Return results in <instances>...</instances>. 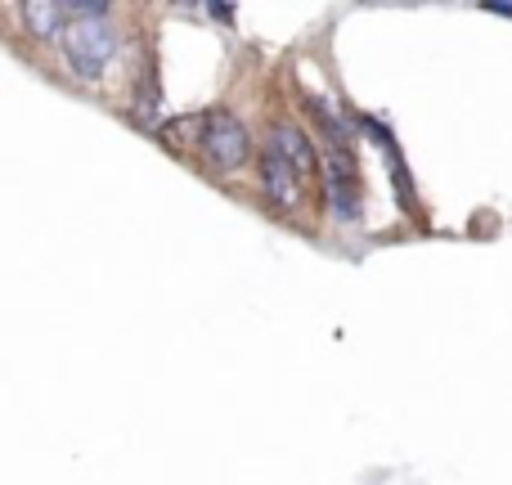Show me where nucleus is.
Here are the masks:
<instances>
[{"instance_id": "f257e3e1", "label": "nucleus", "mask_w": 512, "mask_h": 485, "mask_svg": "<svg viewBox=\"0 0 512 485\" xmlns=\"http://www.w3.org/2000/svg\"><path fill=\"white\" fill-rule=\"evenodd\" d=\"M117 54V27L108 5H72V23L63 32V63L72 77L95 81Z\"/></svg>"}, {"instance_id": "f03ea898", "label": "nucleus", "mask_w": 512, "mask_h": 485, "mask_svg": "<svg viewBox=\"0 0 512 485\" xmlns=\"http://www.w3.org/2000/svg\"><path fill=\"white\" fill-rule=\"evenodd\" d=\"M203 149L221 171H239L252 153V140L234 113H207L203 117Z\"/></svg>"}, {"instance_id": "7ed1b4c3", "label": "nucleus", "mask_w": 512, "mask_h": 485, "mask_svg": "<svg viewBox=\"0 0 512 485\" xmlns=\"http://www.w3.org/2000/svg\"><path fill=\"white\" fill-rule=\"evenodd\" d=\"M261 185H265V194H270L274 207L292 212V207L301 203V185H306V176H301V171L292 167L283 153L265 149V158H261Z\"/></svg>"}, {"instance_id": "20e7f679", "label": "nucleus", "mask_w": 512, "mask_h": 485, "mask_svg": "<svg viewBox=\"0 0 512 485\" xmlns=\"http://www.w3.org/2000/svg\"><path fill=\"white\" fill-rule=\"evenodd\" d=\"M270 149L283 153V158H288L306 180L315 176V149H310V140L297 131V126H288V122L274 126V131H270Z\"/></svg>"}, {"instance_id": "39448f33", "label": "nucleus", "mask_w": 512, "mask_h": 485, "mask_svg": "<svg viewBox=\"0 0 512 485\" xmlns=\"http://www.w3.org/2000/svg\"><path fill=\"white\" fill-rule=\"evenodd\" d=\"M68 5H23V23L32 27V36L50 41V36H63L68 32Z\"/></svg>"}, {"instance_id": "423d86ee", "label": "nucleus", "mask_w": 512, "mask_h": 485, "mask_svg": "<svg viewBox=\"0 0 512 485\" xmlns=\"http://www.w3.org/2000/svg\"><path fill=\"white\" fill-rule=\"evenodd\" d=\"M490 9H495V14H508V18H512V5H490Z\"/></svg>"}]
</instances>
